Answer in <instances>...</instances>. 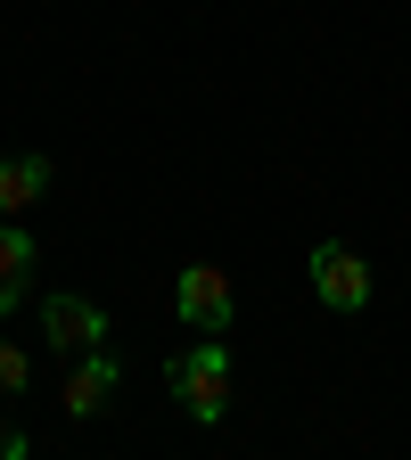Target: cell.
<instances>
[{"instance_id": "9c48e42d", "label": "cell", "mask_w": 411, "mask_h": 460, "mask_svg": "<svg viewBox=\"0 0 411 460\" xmlns=\"http://www.w3.org/2000/svg\"><path fill=\"white\" fill-rule=\"evenodd\" d=\"M0 460H33V444H25L17 428H0Z\"/></svg>"}, {"instance_id": "5b68a950", "label": "cell", "mask_w": 411, "mask_h": 460, "mask_svg": "<svg viewBox=\"0 0 411 460\" xmlns=\"http://www.w3.org/2000/svg\"><path fill=\"white\" fill-rule=\"evenodd\" d=\"M107 394H115V354L99 345V354H83V362H75V378H67V420L107 411Z\"/></svg>"}, {"instance_id": "8992f818", "label": "cell", "mask_w": 411, "mask_h": 460, "mask_svg": "<svg viewBox=\"0 0 411 460\" xmlns=\"http://www.w3.org/2000/svg\"><path fill=\"white\" fill-rule=\"evenodd\" d=\"M41 190H49V156H0V214H33L41 206Z\"/></svg>"}, {"instance_id": "6da1fadb", "label": "cell", "mask_w": 411, "mask_h": 460, "mask_svg": "<svg viewBox=\"0 0 411 460\" xmlns=\"http://www.w3.org/2000/svg\"><path fill=\"white\" fill-rule=\"evenodd\" d=\"M173 394H182V411L190 420H222L230 411V345L222 337H198L190 354H173Z\"/></svg>"}, {"instance_id": "277c9868", "label": "cell", "mask_w": 411, "mask_h": 460, "mask_svg": "<svg viewBox=\"0 0 411 460\" xmlns=\"http://www.w3.org/2000/svg\"><path fill=\"white\" fill-rule=\"evenodd\" d=\"M41 337L58 345V354H99L107 313H99L91 296H49V305H41Z\"/></svg>"}, {"instance_id": "ba28073f", "label": "cell", "mask_w": 411, "mask_h": 460, "mask_svg": "<svg viewBox=\"0 0 411 460\" xmlns=\"http://www.w3.org/2000/svg\"><path fill=\"white\" fill-rule=\"evenodd\" d=\"M25 378H33V362L17 354L9 337H0V394H25Z\"/></svg>"}, {"instance_id": "3957f363", "label": "cell", "mask_w": 411, "mask_h": 460, "mask_svg": "<svg viewBox=\"0 0 411 460\" xmlns=\"http://www.w3.org/2000/svg\"><path fill=\"white\" fill-rule=\"evenodd\" d=\"M313 288H321V305L329 313H362L371 305V263L354 255V247H313Z\"/></svg>"}, {"instance_id": "52a82bcc", "label": "cell", "mask_w": 411, "mask_h": 460, "mask_svg": "<svg viewBox=\"0 0 411 460\" xmlns=\"http://www.w3.org/2000/svg\"><path fill=\"white\" fill-rule=\"evenodd\" d=\"M25 279H33V230L25 222H0V313L25 296Z\"/></svg>"}, {"instance_id": "7a4b0ae2", "label": "cell", "mask_w": 411, "mask_h": 460, "mask_svg": "<svg viewBox=\"0 0 411 460\" xmlns=\"http://www.w3.org/2000/svg\"><path fill=\"white\" fill-rule=\"evenodd\" d=\"M173 305H182L190 329H230V271L222 263H182V279H173Z\"/></svg>"}]
</instances>
